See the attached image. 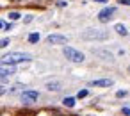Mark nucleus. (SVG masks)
<instances>
[{"instance_id": "nucleus-15", "label": "nucleus", "mask_w": 130, "mask_h": 116, "mask_svg": "<svg viewBox=\"0 0 130 116\" xmlns=\"http://www.w3.org/2000/svg\"><path fill=\"white\" fill-rule=\"evenodd\" d=\"M87 95H89V91H87V89H80L77 96H78V98H84V96H87Z\"/></svg>"}, {"instance_id": "nucleus-5", "label": "nucleus", "mask_w": 130, "mask_h": 116, "mask_svg": "<svg viewBox=\"0 0 130 116\" xmlns=\"http://www.w3.org/2000/svg\"><path fill=\"white\" fill-rule=\"evenodd\" d=\"M114 13H116V7H105V9H102V11L98 13V20H100L102 23H107V22L112 18Z\"/></svg>"}, {"instance_id": "nucleus-6", "label": "nucleus", "mask_w": 130, "mask_h": 116, "mask_svg": "<svg viewBox=\"0 0 130 116\" xmlns=\"http://www.w3.org/2000/svg\"><path fill=\"white\" fill-rule=\"evenodd\" d=\"M46 41H48L50 45H66V43H68V38L62 36V34H50V36L46 38Z\"/></svg>"}, {"instance_id": "nucleus-20", "label": "nucleus", "mask_w": 130, "mask_h": 116, "mask_svg": "<svg viewBox=\"0 0 130 116\" xmlns=\"http://www.w3.org/2000/svg\"><path fill=\"white\" fill-rule=\"evenodd\" d=\"M29 22H32V16H30V14L25 16V23H29Z\"/></svg>"}, {"instance_id": "nucleus-18", "label": "nucleus", "mask_w": 130, "mask_h": 116, "mask_svg": "<svg viewBox=\"0 0 130 116\" xmlns=\"http://www.w3.org/2000/svg\"><path fill=\"white\" fill-rule=\"evenodd\" d=\"M123 114H125V116H130V109H128V107H123Z\"/></svg>"}, {"instance_id": "nucleus-12", "label": "nucleus", "mask_w": 130, "mask_h": 116, "mask_svg": "<svg viewBox=\"0 0 130 116\" xmlns=\"http://www.w3.org/2000/svg\"><path fill=\"white\" fill-rule=\"evenodd\" d=\"M38 41H39V34L38 32H32L29 36V43H38Z\"/></svg>"}, {"instance_id": "nucleus-4", "label": "nucleus", "mask_w": 130, "mask_h": 116, "mask_svg": "<svg viewBox=\"0 0 130 116\" xmlns=\"http://www.w3.org/2000/svg\"><path fill=\"white\" fill-rule=\"evenodd\" d=\"M38 98H39V93L34 91V89H27V91L22 93V102L23 104H34Z\"/></svg>"}, {"instance_id": "nucleus-17", "label": "nucleus", "mask_w": 130, "mask_h": 116, "mask_svg": "<svg viewBox=\"0 0 130 116\" xmlns=\"http://www.w3.org/2000/svg\"><path fill=\"white\" fill-rule=\"evenodd\" d=\"M6 93H7L6 86H2V84H0V96H2V95H6Z\"/></svg>"}, {"instance_id": "nucleus-16", "label": "nucleus", "mask_w": 130, "mask_h": 116, "mask_svg": "<svg viewBox=\"0 0 130 116\" xmlns=\"http://www.w3.org/2000/svg\"><path fill=\"white\" fill-rule=\"evenodd\" d=\"M116 96H118V98H121V96H126V91H125V89H121V91H118V93H116Z\"/></svg>"}, {"instance_id": "nucleus-19", "label": "nucleus", "mask_w": 130, "mask_h": 116, "mask_svg": "<svg viewBox=\"0 0 130 116\" xmlns=\"http://www.w3.org/2000/svg\"><path fill=\"white\" fill-rule=\"evenodd\" d=\"M119 4H123V6H130V0H119Z\"/></svg>"}, {"instance_id": "nucleus-21", "label": "nucleus", "mask_w": 130, "mask_h": 116, "mask_svg": "<svg viewBox=\"0 0 130 116\" xmlns=\"http://www.w3.org/2000/svg\"><path fill=\"white\" fill-rule=\"evenodd\" d=\"M4 29H6V31H11V29H13V25H11V23H6V25H4Z\"/></svg>"}, {"instance_id": "nucleus-8", "label": "nucleus", "mask_w": 130, "mask_h": 116, "mask_svg": "<svg viewBox=\"0 0 130 116\" xmlns=\"http://www.w3.org/2000/svg\"><path fill=\"white\" fill-rule=\"evenodd\" d=\"M91 86H96V88H109L112 86V79H96L91 82Z\"/></svg>"}, {"instance_id": "nucleus-1", "label": "nucleus", "mask_w": 130, "mask_h": 116, "mask_svg": "<svg viewBox=\"0 0 130 116\" xmlns=\"http://www.w3.org/2000/svg\"><path fill=\"white\" fill-rule=\"evenodd\" d=\"M27 61H32V55L25 52H9L0 59L2 64H18V63H27Z\"/></svg>"}, {"instance_id": "nucleus-22", "label": "nucleus", "mask_w": 130, "mask_h": 116, "mask_svg": "<svg viewBox=\"0 0 130 116\" xmlns=\"http://www.w3.org/2000/svg\"><path fill=\"white\" fill-rule=\"evenodd\" d=\"M0 29H4V23H2V22H0Z\"/></svg>"}, {"instance_id": "nucleus-2", "label": "nucleus", "mask_w": 130, "mask_h": 116, "mask_svg": "<svg viewBox=\"0 0 130 116\" xmlns=\"http://www.w3.org/2000/svg\"><path fill=\"white\" fill-rule=\"evenodd\" d=\"M62 54H64L66 59L71 61V63H82V61H84V54L78 52V50H75V48H71V47H64Z\"/></svg>"}, {"instance_id": "nucleus-23", "label": "nucleus", "mask_w": 130, "mask_h": 116, "mask_svg": "<svg viewBox=\"0 0 130 116\" xmlns=\"http://www.w3.org/2000/svg\"><path fill=\"white\" fill-rule=\"evenodd\" d=\"M94 2H105V0H94Z\"/></svg>"}, {"instance_id": "nucleus-14", "label": "nucleus", "mask_w": 130, "mask_h": 116, "mask_svg": "<svg viewBox=\"0 0 130 116\" xmlns=\"http://www.w3.org/2000/svg\"><path fill=\"white\" fill-rule=\"evenodd\" d=\"M9 45V38H4V39H0V48H6Z\"/></svg>"}, {"instance_id": "nucleus-3", "label": "nucleus", "mask_w": 130, "mask_h": 116, "mask_svg": "<svg viewBox=\"0 0 130 116\" xmlns=\"http://www.w3.org/2000/svg\"><path fill=\"white\" fill-rule=\"evenodd\" d=\"M84 39H107L109 34L105 31H98V29H87L84 34H82Z\"/></svg>"}, {"instance_id": "nucleus-13", "label": "nucleus", "mask_w": 130, "mask_h": 116, "mask_svg": "<svg viewBox=\"0 0 130 116\" xmlns=\"http://www.w3.org/2000/svg\"><path fill=\"white\" fill-rule=\"evenodd\" d=\"M9 18H11L13 22L18 20V18H20V13H18V11H11V13H9Z\"/></svg>"}, {"instance_id": "nucleus-10", "label": "nucleus", "mask_w": 130, "mask_h": 116, "mask_svg": "<svg viewBox=\"0 0 130 116\" xmlns=\"http://www.w3.org/2000/svg\"><path fill=\"white\" fill-rule=\"evenodd\" d=\"M46 89L48 91H59L61 89V84L59 82H46Z\"/></svg>"}, {"instance_id": "nucleus-7", "label": "nucleus", "mask_w": 130, "mask_h": 116, "mask_svg": "<svg viewBox=\"0 0 130 116\" xmlns=\"http://www.w3.org/2000/svg\"><path fill=\"white\" fill-rule=\"evenodd\" d=\"M14 73H16L14 64H2L0 63V77H11Z\"/></svg>"}, {"instance_id": "nucleus-11", "label": "nucleus", "mask_w": 130, "mask_h": 116, "mask_svg": "<svg viewBox=\"0 0 130 116\" xmlns=\"http://www.w3.org/2000/svg\"><path fill=\"white\" fill-rule=\"evenodd\" d=\"M62 104H64L66 107H73V105H75V98H73V96H66V98L62 100Z\"/></svg>"}, {"instance_id": "nucleus-9", "label": "nucleus", "mask_w": 130, "mask_h": 116, "mask_svg": "<svg viewBox=\"0 0 130 116\" xmlns=\"http://www.w3.org/2000/svg\"><path fill=\"white\" fill-rule=\"evenodd\" d=\"M114 31H116L119 36H126V34H128V32H126V27H125L123 23H116V25H114Z\"/></svg>"}]
</instances>
